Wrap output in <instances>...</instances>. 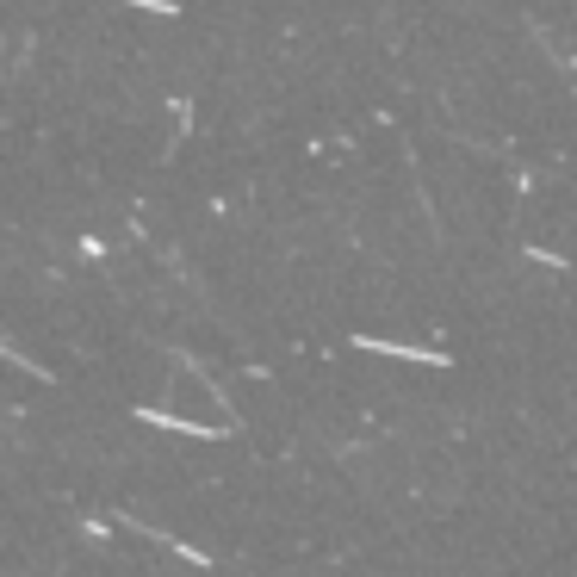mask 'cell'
I'll return each instance as SVG.
<instances>
[{"instance_id": "obj_1", "label": "cell", "mask_w": 577, "mask_h": 577, "mask_svg": "<svg viewBox=\"0 0 577 577\" xmlns=\"http://www.w3.org/2000/svg\"><path fill=\"white\" fill-rule=\"evenodd\" d=\"M360 348L373 354H398V360H416V367H447L441 348H416V341H385V336H360Z\"/></svg>"}, {"instance_id": "obj_2", "label": "cell", "mask_w": 577, "mask_h": 577, "mask_svg": "<svg viewBox=\"0 0 577 577\" xmlns=\"http://www.w3.org/2000/svg\"><path fill=\"white\" fill-rule=\"evenodd\" d=\"M143 422H156V429H180V435H199V441H211L218 429L211 422H187V416H162V410H137Z\"/></svg>"}, {"instance_id": "obj_3", "label": "cell", "mask_w": 577, "mask_h": 577, "mask_svg": "<svg viewBox=\"0 0 577 577\" xmlns=\"http://www.w3.org/2000/svg\"><path fill=\"white\" fill-rule=\"evenodd\" d=\"M131 6H143V13H162V19H174V6H168V0H131Z\"/></svg>"}]
</instances>
